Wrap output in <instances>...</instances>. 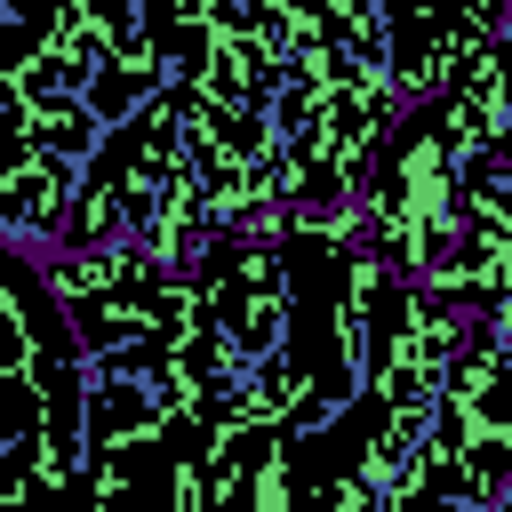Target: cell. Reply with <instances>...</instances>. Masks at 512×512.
<instances>
[{"label": "cell", "mask_w": 512, "mask_h": 512, "mask_svg": "<svg viewBox=\"0 0 512 512\" xmlns=\"http://www.w3.org/2000/svg\"><path fill=\"white\" fill-rule=\"evenodd\" d=\"M72 192H80V168H72V160L40 152L32 136H24V144H0V240H8V248L48 256L56 232H64Z\"/></svg>", "instance_id": "277c9868"}, {"label": "cell", "mask_w": 512, "mask_h": 512, "mask_svg": "<svg viewBox=\"0 0 512 512\" xmlns=\"http://www.w3.org/2000/svg\"><path fill=\"white\" fill-rule=\"evenodd\" d=\"M384 32H392V88L400 104H432L448 96V80L496 40V0L464 8V0H384Z\"/></svg>", "instance_id": "3957f363"}, {"label": "cell", "mask_w": 512, "mask_h": 512, "mask_svg": "<svg viewBox=\"0 0 512 512\" xmlns=\"http://www.w3.org/2000/svg\"><path fill=\"white\" fill-rule=\"evenodd\" d=\"M144 32H152V64L168 88H192L216 56V32H208V0H144Z\"/></svg>", "instance_id": "5b68a950"}, {"label": "cell", "mask_w": 512, "mask_h": 512, "mask_svg": "<svg viewBox=\"0 0 512 512\" xmlns=\"http://www.w3.org/2000/svg\"><path fill=\"white\" fill-rule=\"evenodd\" d=\"M192 288H200V312L224 336L240 376L256 360L288 352V256H280V240H232L224 232Z\"/></svg>", "instance_id": "7a4b0ae2"}, {"label": "cell", "mask_w": 512, "mask_h": 512, "mask_svg": "<svg viewBox=\"0 0 512 512\" xmlns=\"http://www.w3.org/2000/svg\"><path fill=\"white\" fill-rule=\"evenodd\" d=\"M288 360L304 392L352 408L360 400V344H352V248L320 232H288Z\"/></svg>", "instance_id": "6da1fadb"}, {"label": "cell", "mask_w": 512, "mask_h": 512, "mask_svg": "<svg viewBox=\"0 0 512 512\" xmlns=\"http://www.w3.org/2000/svg\"><path fill=\"white\" fill-rule=\"evenodd\" d=\"M496 512H512V488H504V496H496Z\"/></svg>", "instance_id": "52a82bcc"}, {"label": "cell", "mask_w": 512, "mask_h": 512, "mask_svg": "<svg viewBox=\"0 0 512 512\" xmlns=\"http://www.w3.org/2000/svg\"><path fill=\"white\" fill-rule=\"evenodd\" d=\"M32 48H40V16H32V0H0V80H16V72L32 64Z\"/></svg>", "instance_id": "8992f818"}]
</instances>
